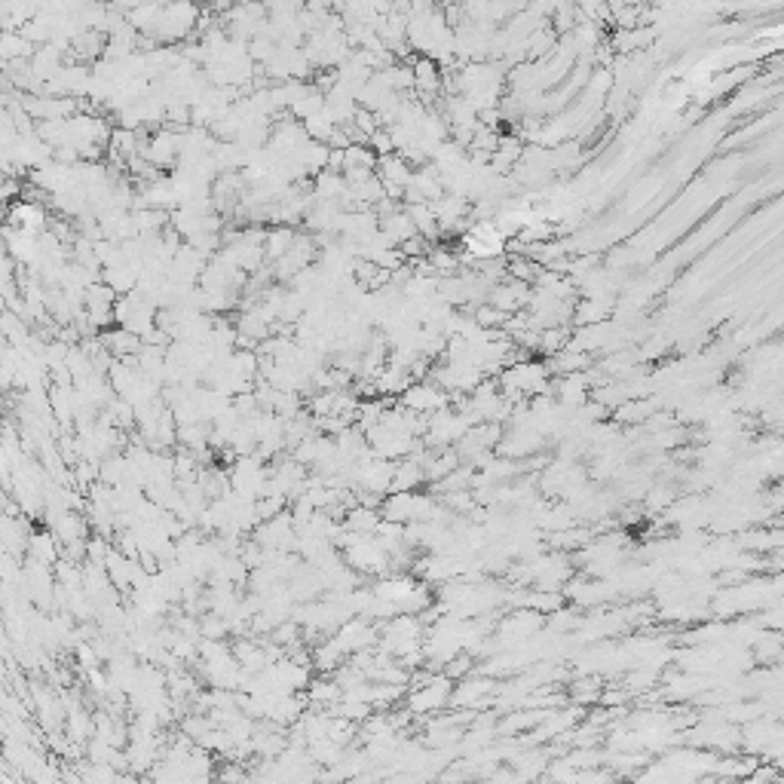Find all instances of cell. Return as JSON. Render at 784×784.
I'll return each mask as SVG.
<instances>
[{
  "label": "cell",
  "instance_id": "6da1fadb",
  "mask_svg": "<svg viewBox=\"0 0 784 784\" xmlns=\"http://www.w3.org/2000/svg\"><path fill=\"white\" fill-rule=\"evenodd\" d=\"M405 401H408V408H414V410H429V408H441V405H445V395L436 392V390H429V386H417V390L408 392Z\"/></svg>",
  "mask_w": 784,
  "mask_h": 784
}]
</instances>
